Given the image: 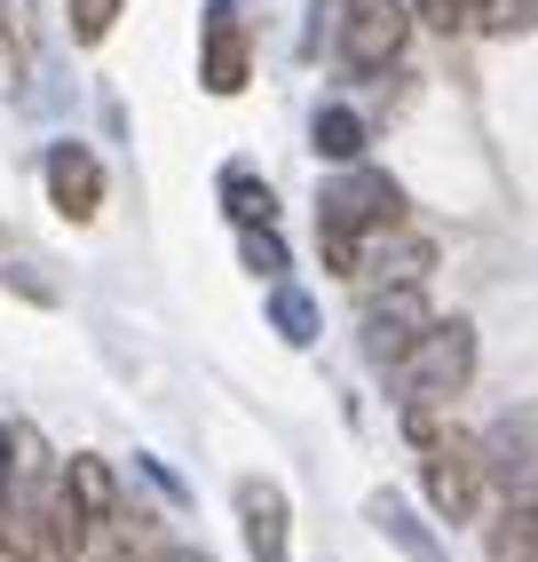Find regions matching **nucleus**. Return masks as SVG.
<instances>
[{
	"mask_svg": "<svg viewBox=\"0 0 538 562\" xmlns=\"http://www.w3.org/2000/svg\"><path fill=\"white\" fill-rule=\"evenodd\" d=\"M475 381V325L468 317H428L412 333V349L389 364V389H396V404L412 412V404H451L459 389Z\"/></svg>",
	"mask_w": 538,
	"mask_h": 562,
	"instance_id": "nucleus-2",
	"label": "nucleus"
},
{
	"mask_svg": "<svg viewBox=\"0 0 538 562\" xmlns=\"http://www.w3.org/2000/svg\"><path fill=\"white\" fill-rule=\"evenodd\" d=\"M475 0H412V24H436V32H459Z\"/></svg>",
	"mask_w": 538,
	"mask_h": 562,
	"instance_id": "nucleus-20",
	"label": "nucleus"
},
{
	"mask_svg": "<svg viewBox=\"0 0 538 562\" xmlns=\"http://www.w3.org/2000/svg\"><path fill=\"white\" fill-rule=\"evenodd\" d=\"M103 562H143V554H135V547H111V554H103Z\"/></svg>",
	"mask_w": 538,
	"mask_h": 562,
	"instance_id": "nucleus-23",
	"label": "nucleus"
},
{
	"mask_svg": "<svg viewBox=\"0 0 538 562\" xmlns=\"http://www.w3.org/2000/svg\"><path fill=\"white\" fill-rule=\"evenodd\" d=\"M365 143H372V127L357 120L349 103H317V120H310V151H317V159L349 167V159H365Z\"/></svg>",
	"mask_w": 538,
	"mask_h": 562,
	"instance_id": "nucleus-11",
	"label": "nucleus"
},
{
	"mask_svg": "<svg viewBox=\"0 0 538 562\" xmlns=\"http://www.w3.org/2000/svg\"><path fill=\"white\" fill-rule=\"evenodd\" d=\"M491 562H538V499H507V507H498Z\"/></svg>",
	"mask_w": 538,
	"mask_h": 562,
	"instance_id": "nucleus-13",
	"label": "nucleus"
},
{
	"mask_svg": "<svg viewBox=\"0 0 538 562\" xmlns=\"http://www.w3.org/2000/svg\"><path fill=\"white\" fill-rule=\"evenodd\" d=\"M199 80H206V95H238L254 80V41H246L238 0H214L199 24Z\"/></svg>",
	"mask_w": 538,
	"mask_h": 562,
	"instance_id": "nucleus-5",
	"label": "nucleus"
},
{
	"mask_svg": "<svg viewBox=\"0 0 538 562\" xmlns=\"http://www.w3.org/2000/svg\"><path fill=\"white\" fill-rule=\"evenodd\" d=\"M483 32H523V24H538V0H475L468 9Z\"/></svg>",
	"mask_w": 538,
	"mask_h": 562,
	"instance_id": "nucleus-19",
	"label": "nucleus"
},
{
	"mask_svg": "<svg viewBox=\"0 0 538 562\" xmlns=\"http://www.w3.org/2000/svg\"><path fill=\"white\" fill-rule=\"evenodd\" d=\"M222 206H229V222H278V191L254 175V167H222Z\"/></svg>",
	"mask_w": 538,
	"mask_h": 562,
	"instance_id": "nucleus-14",
	"label": "nucleus"
},
{
	"mask_svg": "<svg viewBox=\"0 0 538 562\" xmlns=\"http://www.w3.org/2000/svg\"><path fill=\"white\" fill-rule=\"evenodd\" d=\"M238 254H246L254 278H285V238L269 231V222H246V231H238Z\"/></svg>",
	"mask_w": 538,
	"mask_h": 562,
	"instance_id": "nucleus-18",
	"label": "nucleus"
},
{
	"mask_svg": "<svg viewBox=\"0 0 538 562\" xmlns=\"http://www.w3.org/2000/svg\"><path fill=\"white\" fill-rule=\"evenodd\" d=\"M127 0H64V16H71V41L80 48H103L111 41V24H120Z\"/></svg>",
	"mask_w": 538,
	"mask_h": 562,
	"instance_id": "nucleus-17",
	"label": "nucleus"
},
{
	"mask_svg": "<svg viewBox=\"0 0 538 562\" xmlns=\"http://www.w3.org/2000/svg\"><path fill=\"white\" fill-rule=\"evenodd\" d=\"M150 562H214V554H199V547H167V554H150Z\"/></svg>",
	"mask_w": 538,
	"mask_h": 562,
	"instance_id": "nucleus-21",
	"label": "nucleus"
},
{
	"mask_svg": "<svg viewBox=\"0 0 538 562\" xmlns=\"http://www.w3.org/2000/svg\"><path fill=\"white\" fill-rule=\"evenodd\" d=\"M0 492H9V428H0Z\"/></svg>",
	"mask_w": 538,
	"mask_h": 562,
	"instance_id": "nucleus-22",
	"label": "nucleus"
},
{
	"mask_svg": "<svg viewBox=\"0 0 538 562\" xmlns=\"http://www.w3.org/2000/svg\"><path fill=\"white\" fill-rule=\"evenodd\" d=\"M396 222H404V182L380 175V167H365V159H349L317 191V254H325V270L333 278H357L365 238L396 231Z\"/></svg>",
	"mask_w": 538,
	"mask_h": 562,
	"instance_id": "nucleus-1",
	"label": "nucleus"
},
{
	"mask_svg": "<svg viewBox=\"0 0 538 562\" xmlns=\"http://www.w3.org/2000/svg\"><path fill=\"white\" fill-rule=\"evenodd\" d=\"M412 41V0H340L333 16V48L349 71H389Z\"/></svg>",
	"mask_w": 538,
	"mask_h": 562,
	"instance_id": "nucleus-4",
	"label": "nucleus"
},
{
	"mask_svg": "<svg viewBox=\"0 0 538 562\" xmlns=\"http://www.w3.org/2000/svg\"><path fill=\"white\" fill-rule=\"evenodd\" d=\"M365 515H372V531H380V539H396L412 562H444V547H436V539L412 522V507H404L396 492H372V499H365Z\"/></svg>",
	"mask_w": 538,
	"mask_h": 562,
	"instance_id": "nucleus-12",
	"label": "nucleus"
},
{
	"mask_svg": "<svg viewBox=\"0 0 538 562\" xmlns=\"http://www.w3.org/2000/svg\"><path fill=\"white\" fill-rule=\"evenodd\" d=\"M238 522H246V547H254V562H293L285 547H293V507H285V492L269 475H246L238 483Z\"/></svg>",
	"mask_w": 538,
	"mask_h": 562,
	"instance_id": "nucleus-7",
	"label": "nucleus"
},
{
	"mask_svg": "<svg viewBox=\"0 0 538 562\" xmlns=\"http://www.w3.org/2000/svg\"><path fill=\"white\" fill-rule=\"evenodd\" d=\"M32 64V0H0V80Z\"/></svg>",
	"mask_w": 538,
	"mask_h": 562,
	"instance_id": "nucleus-16",
	"label": "nucleus"
},
{
	"mask_svg": "<svg viewBox=\"0 0 538 562\" xmlns=\"http://www.w3.org/2000/svg\"><path fill=\"white\" fill-rule=\"evenodd\" d=\"M419 483H428V507L459 531V522H475V515H483L491 460H483V443H475V436H451V428H444V436L428 443V460H419Z\"/></svg>",
	"mask_w": 538,
	"mask_h": 562,
	"instance_id": "nucleus-3",
	"label": "nucleus"
},
{
	"mask_svg": "<svg viewBox=\"0 0 538 562\" xmlns=\"http://www.w3.org/2000/svg\"><path fill=\"white\" fill-rule=\"evenodd\" d=\"M64 492H71V507H80L88 522H120V483H111V468L96 452H71L64 460Z\"/></svg>",
	"mask_w": 538,
	"mask_h": 562,
	"instance_id": "nucleus-10",
	"label": "nucleus"
},
{
	"mask_svg": "<svg viewBox=\"0 0 538 562\" xmlns=\"http://www.w3.org/2000/svg\"><path fill=\"white\" fill-rule=\"evenodd\" d=\"M41 175H48V206L64 214V222H96L103 214V159L88 151V143H48V159H41Z\"/></svg>",
	"mask_w": 538,
	"mask_h": 562,
	"instance_id": "nucleus-6",
	"label": "nucleus"
},
{
	"mask_svg": "<svg viewBox=\"0 0 538 562\" xmlns=\"http://www.w3.org/2000/svg\"><path fill=\"white\" fill-rule=\"evenodd\" d=\"M269 325H278V333H285L293 349H310V341H317V302H310V293H301V285L269 278Z\"/></svg>",
	"mask_w": 538,
	"mask_h": 562,
	"instance_id": "nucleus-15",
	"label": "nucleus"
},
{
	"mask_svg": "<svg viewBox=\"0 0 538 562\" xmlns=\"http://www.w3.org/2000/svg\"><path fill=\"white\" fill-rule=\"evenodd\" d=\"M428 325V302H419V285H389V302H372L365 310V357L389 372L404 349H412V333Z\"/></svg>",
	"mask_w": 538,
	"mask_h": 562,
	"instance_id": "nucleus-8",
	"label": "nucleus"
},
{
	"mask_svg": "<svg viewBox=\"0 0 538 562\" xmlns=\"http://www.w3.org/2000/svg\"><path fill=\"white\" fill-rule=\"evenodd\" d=\"M428 270H436V246L428 238H396V231L365 238V261H357V278H380V285H419Z\"/></svg>",
	"mask_w": 538,
	"mask_h": 562,
	"instance_id": "nucleus-9",
	"label": "nucleus"
}]
</instances>
